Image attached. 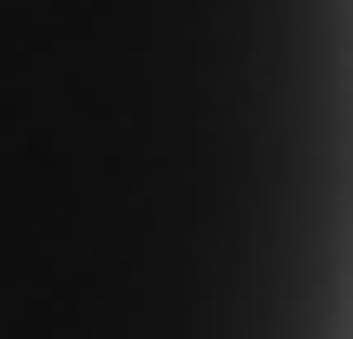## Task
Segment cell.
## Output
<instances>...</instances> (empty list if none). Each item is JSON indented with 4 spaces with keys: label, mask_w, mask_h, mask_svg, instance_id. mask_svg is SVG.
<instances>
[{
    "label": "cell",
    "mask_w": 353,
    "mask_h": 339,
    "mask_svg": "<svg viewBox=\"0 0 353 339\" xmlns=\"http://www.w3.org/2000/svg\"><path fill=\"white\" fill-rule=\"evenodd\" d=\"M0 339H353V0H0Z\"/></svg>",
    "instance_id": "cell-1"
}]
</instances>
